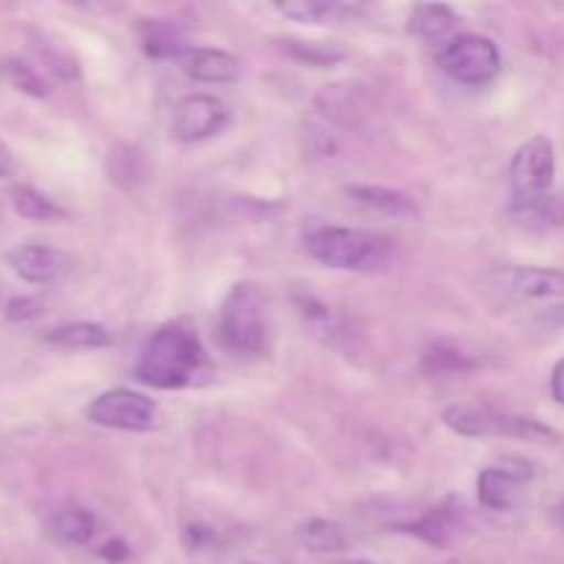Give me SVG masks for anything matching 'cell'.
I'll return each instance as SVG.
<instances>
[{"label": "cell", "mask_w": 564, "mask_h": 564, "mask_svg": "<svg viewBox=\"0 0 564 564\" xmlns=\"http://www.w3.org/2000/svg\"><path fill=\"white\" fill-rule=\"evenodd\" d=\"M209 372V358L196 330L169 323L154 330L135 364V378L152 389H185Z\"/></svg>", "instance_id": "6da1fadb"}, {"label": "cell", "mask_w": 564, "mask_h": 564, "mask_svg": "<svg viewBox=\"0 0 564 564\" xmlns=\"http://www.w3.org/2000/svg\"><path fill=\"white\" fill-rule=\"evenodd\" d=\"M306 251L325 268L356 270V273H378L391 259V240L367 229L347 226H323L306 235Z\"/></svg>", "instance_id": "7a4b0ae2"}, {"label": "cell", "mask_w": 564, "mask_h": 564, "mask_svg": "<svg viewBox=\"0 0 564 564\" xmlns=\"http://www.w3.org/2000/svg\"><path fill=\"white\" fill-rule=\"evenodd\" d=\"M444 424L463 438H485V435H507V438L529 441L540 446L560 444V433L540 419L518 416V413L494 411V408L452 405L444 411Z\"/></svg>", "instance_id": "3957f363"}, {"label": "cell", "mask_w": 564, "mask_h": 564, "mask_svg": "<svg viewBox=\"0 0 564 564\" xmlns=\"http://www.w3.org/2000/svg\"><path fill=\"white\" fill-rule=\"evenodd\" d=\"M220 339L237 356H259L268 341V317L257 286L237 284L220 306Z\"/></svg>", "instance_id": "277c9868"}, {"label": "cell", "mask_w": 564, "mask_h": 564, "mask_svg": "<svg viewBox=\"0 0 564 564\" xmlns=\"http://www.w3.org/2000/svg\"><path fill=\"white\" fill-rule=\"evenodd\" d=\"M556 176L554 143L545 135H534L523 143L510 163V185L516 209L534 207L551 196Z\"/></svg>", "instance_id": "5b68a950"}, {"label": "cell", "mask_w": 564, "mask_h": 564, "mask_svg": "<svg viewBox=\"0 0 564 564\" xmlns=\"http://www.w3.org/2000/svg\"><path fill=\"white\" fill-rule=\"evenodd\" d=\"M438 66L463 86H485L501 72V53L488 36L457 33L438 50Z\"/></svg>", "instance_id": "8992f818"}, {"label": "cell", "mask_w": 564, "mask_h": 564, "mask_svg": "<svg viewBox=\"0 0 564 564\" xmlns=\"http://www.w3.org/2000/svg\"><path fill=\"white\" fill-rule=\"evenodd\" d=\"M88 422L110 430H127V433H149L163 422V411L152 397L130 389L102 391L86 411Z\"/></svg>", "instance_id": "52a82bcc"}, {"label": "cell", "mask_w": 564, "mask_h": 564, "mask_svg": "<svg viewBox=\"0 0 564 564\" xmlns=\"http://www.w3.org/2000/svg\"><path fill=\"white\" fill-rule=\"evenodd\" d=\"M226 124H229V108L224 99L213 94H191L174 108L171 132L176 141L196 143L218 135Z\"/></svg>", "instance_id": "ba28073f"}, {"label": "cell", "mask_w": 564, "mask_h": 564, "mask_svg": "<svg viewBox=\"0 0 564 564\" xmlns=\"http://www.w3.org/2000/svg\"><path fill=\"white\" fill-rule=\"evenodd\" d=\"M494 286L521 301H551L564 295V270L551 268H499L490 273Z\"/></svg>", "instance_id": "9c48e42d"}, {"label": "cell", "mask_w": 564, "mask_h": 564, "mask_svg": "<svg viewBox=\"0 0 564 564\" xmlns=\"http://www.w3.org/2000/svg\"><path fill=\"white\" fill-rule=\"evenodd\" d=\"M6 264L20 275L28 284H53L55 279L66 273L69 268V257L58 248L36 246V242H25V246H14L3 253Z\"/></svg>", "instance_id": "30bf717a"}, {"label": "cell", "mask_w": 564, "mask_h": 564, "mask_svg": "<svg viewBox=\"0 0 564 564\" xmlns=\"http://www.w3.org/2000/svg\"><path fill=\"white\" fill-rule=\"evenodd\" d=\"M532 468H485L477 479L479 505L494 512H510L521 507L527 496Z\"/></svg>", "instance_id": "8fae6325"}, {"label": "cell", "mask_w": 564, "mask_h": 564, "mask_svg": "<svg viewBox=\"0 0 564 564\" xmlns=\"http://www.w3.org/2000/svg\"><path fill=\"white\" fill-rule=\"evenodd\" d=\"M176 64L182 66L187 77L202 83H235L240 80V61L226 50L213 47H185L176 55Z\"/></svg>", "instance_id": "7c38bea8"}, {"label": "cell", "mask_w": 564, "mask_h": 564, "mask_svg": "<svg viewBox=\"0 0 564 564\" xmlns=\"http://www.w3.org/2000/svg\"><path fill=\"white\" fill-rule=\"evenodd\" d=\"M295 306L319 341H325V345L330 347H339L341 341L350 339L347 317L341 312H336L334 306H328V303L317 301V297L312 295H295Z\"/></svg>", "instance_id": "4fadbf2b"}, {"label": "cell", "mask_w": 564, "mask_h": 564, "mask_svg": "<svg viewBox=\"0 0 564 564\" xmlns=\"http://www.w3.org/2000/svg\"><path fill=\"white\" fill-rule=\"evenodd\" d=\"M347 196L356 204H361L364 209H372V213L389 215V218H413L419 215V207L413 204L411 196L400 191H391L383 185H350L345 187Z\"/></svg>", "instance_id": "5bb4252c"}, {"label": "cell", "mask_w": 564, "mask_h": 564, "mask_svg": "<svg viewBox=\"0 0 564 564\" xmlns=\"http://www.w3.org/2000/svg\"><path fill=\"white\" fill-rule=\"evenodd\" d=\"M457 14L455 9L444 3H422L411 11V20H408V31L413 36L424 39V42H441L446 44L449 39H455L457 31Z\"/></svg>", "instance_id": "9a60e30c"}, {"label": "cell", "mask_w": 564, "mask_h": 564, "mask_svg": "<svg viewBox=\"0 0 564 564\" xmlns=\"http://www.w3.org/2000/svg\"><path fill=\"white\" fill-rule=\"evenodd\" d=\"M295 540L312 554H341L347 551L350 540L347 532L341 529V523L328 521V518H312V521H303L295 529Z\"/></svg>", "instance_id": "2e32d148"}, {"label": "cell", "mask_w": 564, "mask_h": 564, "mask_svg": "<svg viewBox=\"0 0 564 564\" xmlns=\"http://www.w3.org/2000/svg\"><path fill=\"white\" fill-rule=\"evenodd\" d=\"M44 339L66 350H97V347L113 345V336L99 323H66L50 330Z\"/></svg>", "instance_id": "e0dca14e"}, {"label": "cell", "mask_w": 564, "mask_h": 564, "mask_svg": "<svg viewBox=\"0 0 564 564\" xmlns=\"http://www.w3.org/2000/svg\"><path fill=\"white\" fill-rule=\"evenodd\" d=\"M11 207L20 218L33 220V224H58L66 218L64 207L44 196L42 191L31 185H14L11 187Z\"/></svg>", "instance_id": "ac0fdd59"}, {"label": "cell", "mask_w": 564, "mask_h": 564, "mask_svg": "<svg viewBox=\"0 0 564 564\" xmlns=\"http://www.w3.org/2000/svg\"><path fill=\"white\" fill-rule=\"evenodd\" d=\"M50 534L64 545H86L97 534V518L80 507H66L50 518Z\"/></svg>", "instance_id": "d6986e66"}, {"label": "cell", "mask_w": 564, "mask_h": 564, "mask_svg": "<svg viewBox=\"0 0 564 564\" xmlns=\"http://www.w3.org/2000/svg\"><path fill=\"white\" fill-rule=\"evenodd\" d=\"M400 532H411L416 538H422L424 543L435 545V549H444V545H449L452 534H455V512L449 507H438V510H430L419 521L402 523Z\"/></svg>", "instance_id": "ffe728a7"}, {"label": "cell", "mask_w": 564, "mask_h": 564, "mask_svg": "<svg viewBox=\"0 0 564 564\" xmlns=\"http://www.w3.org/2000/svg\"><path fill=\"white\" fill-rule=\"evenodd\" d=\"M284 53L290 58L301 61L306 66H317V69H325V66H334L339 61L347 58V50L336 42H301V39H286Z\"/></svg>", "instance_id": "44dd1931"}, {"label": "cell", "mask_w": 564, "mask_h": 564, "mask_svg": "<svg viewBox=\"0 0 564 564\" xmlns=\"http://www.w3.org/2000/svg\"><path fill=\"white\" fill-rule=\"evenodd\" d=\"M138 31H141L143 50L152 58H176L185 50L180 36H176V28L169 25L165 20H141Z\"/></svg>", "instance_id": "7402d4cb"}, {"label": "cell", "mask_w": 564, "mask_h": 564, "mask_svg": "<svg viewBox=\"0 0 564 564\" xmlns=\"http://www.w3.org/2000/svg\"><path fill=\"white\" fill-rule=\"evenodd\" d=\"M275 9L290 20L306 22V25H319V22L347 14V6L336 3V0H284V3H275Z\"/></svg>", "instance_id": "603a6c76"}, {"label": "cell", "mask_w": 564, "mask_h": 564, "mask_svg": "<svg viewBox=\"0 0 564 564\" xmlns=\"http://www.w3.org/2000/svg\"><path fill=\"white\" fill-rule=\"evenodd\" d=\"M3 75H6V80H9L11 86L17 88V91L28 94V97L42 99V97H47V94H50L44 77L39 75V72L33 69L31 64H25V61H20V58L3 61Z\"/></svg>", "instance_id": "cb8c5ba5"}, {"label": "cell", "mask_w": 564, "mask_h": 564, "mask_svg": "<svg viewBox=\"0 0 564 564\" xmlns=\"http://www.w3.org/2000/svg\"><path fill=\"white\" fill-rule=\"evenodd\" d=\"M108 169H110V176H113V182H119L121 187H132L135 182L143 180V160L141 154L130 147L116 149V152L110 154Z\"/></svg>", "instance_id": "d4e9b609"}, {"label": "cell", "mask_w": 564, "mask_h": 564, "mask_svg": "<svg viewBox=\"0 0 564 564\" xmlns=\"http://www.w3.org/2000/svg\"><path fill=\"white\" fill-rule=\"evenodd\" d=\"M427 369L430 372H466V369H471V361L463 352L435 347L433 352H427Z\"/></svg>", "instance_id": "484cf974"}, {"label": "cell", "mask_w": 564, "mask_h": 564, "mask_svg": "<svg viewBox=\"0 0 564 564\" xmlns=\"http://www.w3.org/2000/svg\"><path fill=\"white\" fill-rule=\"evenodd\" d=\"M39 314H42V303L36 297H14L6 306V319L9 323H28V319L39 317Z\"/></svg>", "instance_id": "4316f807"}, {"label": "cell", "mask_w": 564, "mask_h": 564, "mask_svg": "<svg viewBox=\"0 0 564 564\" xmlns=\"http://www.w3.org/2000/svg\"><path fill=\"white\" fill-rule=\"evenodd\" d=\"M99 556L108 564H121L130 560V545H127L124 540H110V543H105L102 549H99Z\"/></svg>", "instance_id": "83f0119b"}, {"label": "cell", "mask_w": 564, "mask_h": 564, "mask_svg": "<svg viewBox=\"0 0 564 564\" xmlns=\"http://www.w3.org/2000/svg\"><path fill=\"white\" fill-rule=\"evenodd\" d=\"M185 538H187V545H191V549H204V545L213 540V532H209L204 523H191L185 532Z\"/></svg>", "instance_id": "f1b7e54d"}, {"label": "cell", "mask_w": 564, "mask_h": 564, "mask_svg": "<svg viewBox=\"0 0 564 564\" xmlns=\"http://www.w3.org/2000/svg\"><path fill=\"white\" fill-rule=\"evenodd\" d=\"M551 394H554V400L560 405H564V358L556 364L554 372H551Z\"/></svg>", "instance_id": "f546056e"}, {"label": "cell", "mask_w": 564, "mask_h": 564, "mask_svg": "<svg viewBox=\"0 0 564 564\" xmlns=\"http://www.w3.org/2000/svg\"><path fill=\"white\" fill-rule=\"evenodd\" d=\"M540 319H543L545 325H551V328H564V303L562 306H551L549 312L540 314Z\"/></svg>", "instance_id": "4dcf8cb0"}, {"label": "cell", "mask_w": 564, "mask_h": 564, "mask_svg": "<svg viewBox=\"0 0 564 564\" xmlns=\"http://www.w3.org/2000/svg\"><path fill=\"white\" fill-rule=\"evenodd\" d=\"M11 174H14V154L9 152V147L0 143V180H6Z\"/></svg>", "instance_id": "1f68e13d"}, {"label": "cell", "mask_w": 564, "mask_h": 564, "mask_svg": "<svg viewBox=\"0 0 564 564\" xmlns=\"http://www.w3.org/2000/svg\"><path fill=\"white\" fill-rule=\"evenodd\" d=\"M560 521H562V527H564V505L560 507Z\"/></svg>", "instance_id": "d6a6232c"}, {"label": "cell", "mask_w": 564, "mask_h": 564, "mask_svg": "<svg viewBox=\"0 0 564 564\" xmlns=\"http://www.w3.org/2000/svg\"><path fill=\"white\" fill-rule=\"evenodd\" d=\"M352 564H369V562H352Z\"/></svg>", "instance_id": "836d02e7"}]
</instances>
